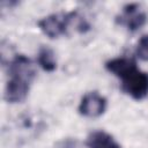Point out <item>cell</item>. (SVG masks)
<instances>
[{
  "label": "cell",
  "mask_w": 148,
  "mask_h": 148,
  "mask_svg": "<svg viewBox=\"0 0 148 148\" xmlns=\"http://www.w3.org/2000/svg\"><path fill=\"white\" fill-rule=\"evenodd\" d=\"M106 72L118 77L120 90L134 101L148 97V73L138 67L136 61L130 57H114L105 61Z\"/></svg>",
  "instance_id": "cell-1"
},
{
  "label": "cell",
  "mask_w": 148,
  "mask_h": 148,
  "mask_svg": "<svg viewBox=\"0 0 148 148\" xmlns=\"http://www.w3.org/2000/svg\"><path fill=\"white\" fill-rule=\"evenodd\" d=\"M8 80L5 84L3 99L9 104H17L25 101L31 84L37 75L35 65L24 54H15L7 66Z\"/></svg>",
  "instance_id": "cell-2"
},
{
  "label": "cell",
  "mask_w": 148,
  "mask_h": 148,
  "mask_svg": "<svg viewBox=\"0 0 148 148\" xmlns=\"http://www.w3.org/2000/svg\"><path fill=\"white\" fill-rule=\"evenodd\" d=\"M38 29L50 39H57L68 35V30L73 27L79 34H86L90 30L89 22L80 15L77 10L53 13L42 17L37 22Z\"/></svg>",
  "instance_id": "cell-3"
},
{
  "label": "cell",
  "mask_w": 148,
  "mask_h": 148,
  "mask_svg": "<svg viewBox=\"0 0 148 148\" xmlns=\"http://www.w3.org/2000/svg\"><path fill=\"white\" fill-rule=\"evenodd\" d=\"M148 21L147 13L136 2H130L123 6L121 12L114 17L116 24L124 27L128 32H136L146 25Z\"/></svg>",
  "instance_id": "cell-4"
},
{
  "label": "cell",
  "mask_w": 148,
  "mask_h": 148,
  "mask_svg": "<svg viewBox=\"0 0 148 148\" xmlns=\"http://www.w3.org/2000/svg\"><path fill=\"white\" fill-rule=\"evenodd\" d=\"M108 109V99L98 91L86 92L79 103V114L84 118H98L105 113Z\"/></svg>",
  "instance_id": "cell-5"
},
{
  "label": "cell",
  "mask_w": 148,
  "mask_h": 148,
  "mask_svg": "<svg viewBox=\"0 0 148 148\" xmlns=\"http://www.w3.org/2000/svg\"><path fill=\"white\" fill-rule=\"evenodd\" d=\"M84 145L87 148H123L113 135L103 130L90 132L86 138Z\"/></svg>",
  "instance_id": "cell-6"
},
{
  "label": "cell",
  "mask_w": 148,
  "mask_h": 148,
  "mask_svg": "<svg viewBox=\"0 0 148 148\" xmlns=\"http://www.w3.org/2000/svg\"><path fill=\"white\" fill-rule=\"evenodd\" d=\"M37 64L46 73H52L57 69V58L54 51L46 45H42L37 52Z\"/></svg>",
  "instance_id": "cell-7"
},
{
  "label": "cell",
  "mask_w": 148,
  "mask_h": 148,
  "mask_svg": "<svg viewBox=\"0 0 148 148\" xmlns=\"http://www.w3.org/2000/svg\"><path fill=\"white\" fill-rule=\"evenodd\" d=\"M134 54L141 61H148V34L140 37L136 43Z\"/></svg>",
  "instance_id": "cell-8"
}]
</instances>
